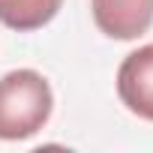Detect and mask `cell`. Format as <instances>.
<instances>
[{
    "label": "cell",
    "instance_id": "1",
    "mask_svg": "<svg viewBox=\"0 0 153 153\" xmlns=\"http://www.w3.org/2000/svg\"><path fill=\"white\" fill-rule=\"evenodd\" d=\"M54 111V93L42 72L12 69L0 78V141L36 135Z\"/></svg>",
    "mask_w": 153,
    "mask_h": 153
},
{
    "label": "cell",
    "instance_id": "2",
    "mask_svg": "<svg viewBox=\"0 0 153 153\" xmlns=\"http://www.w3.org/2000/svg\"><path fill=\"white\" fill-rule=\"evenodd\" d=\"M117 96L132 114L153 123V45H141L123 57L117 69Z\"/></svg>",
    "mask_w": 153,
    "mask_h": 153
},
{
    "label": "cell",
    "instance_id": "3",
    "mask_svg": "<svg viewBox=\"0 0 153 153\" xmlns=\"http://www.w3.org/2000/svg\"><path fill=\"white\" fill-rule=\"evenodd\" d=\"M96 27L108 39H138L153 24V0H90Z\"/></svg>",
    "mask_w": 153,
    "mask_h": 153
},
{
    "label": "cell",
    "instance_id": "4",
    "mask_svg": "<svg viewBox=\"0 0 153 153\" xmlns=\"http://www.w3.org/2000/svg\"><path fill=\"white\" fill-rule=\"evenodd\" d=\"M63 6V0H0V24L9 30L30 33L45 27Z\"/></svg>",
    "mask_w": 153,
    "mask_h": 153
}]
</instances>
